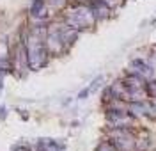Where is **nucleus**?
<instances>
[{
  "mask_svg": "<svg viewBox=\"0 0 156 151\" xmlns=\"http://www.w3.org/2000/svg\"><path fill=\"white\" fill-rule=\"evenodd\" d=\"M131 66L138 68V77H151V75H153L151 66H149V64H146L142 59H135L133 62H131Z\"/></svg>",
  "mask_w": 156,
  "mask_h": 151,
  "instance_id": "nucleus-1",
  "label": "nucleus"
},
{
  "mask_svg": "<svg viewBox=\"0 0 156 151\" xmlns=\"http://www.w3.org/2000/svg\"><path fill=\"white\" fill-rule=\"evenodd\" d=\"M146 91L149 96H153V98H156V82H151V84H147L146 85Z\"/></svg>",
  "mask_w": 156,
  "mask_h": 151,
  "instance_id": "nucleus-2",
  "label": "nucleus"
}]
</instances>
